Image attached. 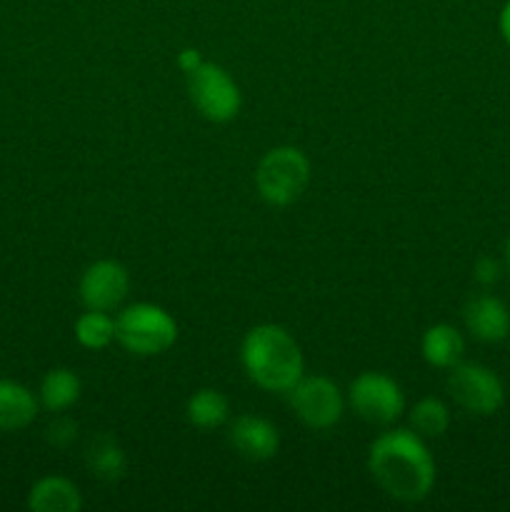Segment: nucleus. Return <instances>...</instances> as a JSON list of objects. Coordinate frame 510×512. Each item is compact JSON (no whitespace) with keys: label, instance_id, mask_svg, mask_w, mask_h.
<instances>
[{"label":"nucleus","instance_id":"nucleus-1","mask_svg":"<svg viewBox=\"0 0 510 512\" xmlns=\"http://www.w3.org/2000/svg\"><path fill=\"white\" fill-rule=\"evenodd\" d=\"M368 470L380 490L400 503H418L435 483V460L415 430H388L375 438Z\"/></svg>","mask_w":510,"mask_h":512},{"label":"nucleus","instance_id":"nucleus-2","mask_svg":"<svg viewBox=\"0 0 510 512\" xmlns=\"http://www.w3.org/2000/svg\"><path fill=\"white\" fill-rule=\"evenodd\" d=\"M240 360L258 388L288 393L303 378V353L293 335L280 325H255L240 348Z\"/></svg>","mask_w":510,"mask_h":512},{"label":"nucleus","instance_id":"nucleus-3","mask_svg":"<svg viewBox=\"0 0 510 512\" xmlns=\"http://www.w3.org/2000/svg\"><path fill=\"white\" fill-rule=\"evenodd\" d=\"M310 183V163L303 150L278 145L260 158L255 168V188L260 198L275 208L293 205Z\"/></svg>","mask_w":510,"mask_h":512},{"label":"nucleus","instance_id":"nucleus-4","mask_svg":"<svg viewBox=\"0 0 510 512\" xmlns=\"http://www.w3.org/2000/svg\"><path fill=\"white\" fill-rule=\"evenodd\" d=\"M115 340L128 353L153 358L178 340V325L160 305L135 303L115 318Z\"/></svg>","mask_w":510,"mask_h":512},{"label":"nucleus","instance_id":"nucleus-5","mask_svg":"<svg viewBox=\"0 0 510 512\" xmlns=\"http://www.w3.org/2000/svg\"><path fill=\"white\" fill-rule=\"evenodd\" d=\"M188 95L210 123H228L240 113L243 95L235 80L215 63H200L188 73Z\"/></svg>","mask_w":510,"mask_h":512},{"label":"nucleus","instance_id":"nucleus-6","mask_svg":"<svg viewBox=\"0 0 510 512\" xmlns=\"http://www.w3.org/2000/svg\"><path fill=\"white\" fill-rule=\"evenodd\" d=\"M285 395L293 413L313 430H328L343 418V393L325 375H303Z\"/></svg>","mask_w":510,"mask_h":512},{"label":"nucleus","instance_id":"nucleus-7","mask_svg":"<svg viewBox=\"0 0 510 512\" xmlns=\"http://www.w3.org/2000/svg\"><path fill=\"white\" fill-rule=\"evenodd\" d=\"M348 403L363 420L373 425H390L403 415V388L385 373H360L350 383Z\"/></svg>","mask_w":510,"mask_h":512},{"label":"nucleus","instance_id":"nucleus-8","mask_svg":"<svg viewBox=\"0 0 510 512\" xmlns=\"http://www.w3.org/2000/svg\"><path fill=\"white\" fill-rule=\"evenodd\" d=\"M450 398L473 415L498 413L505 400L503 383L490 368L480 363H458L450 368Z\"/></svg>","mask_w":510,"mask_h":512},{"label":"nucleus","instance_id":"nucleus-9","mask_svg":"<svg viewBox=\"0 0 510 512\" xmlns=\"http://www.w3.org/2000/svg\"><path fill=\"white\" fill-rule=\"evenodd\" d=\"M130 288L128 270L115 260H98L88 265L80 278V300L88 310H110L118 308L125 300Z\"/></svg>","mask_w":510,"mask_h":512},{"label":"nucleus","instance_id":"nucleus-10","mask_svg":"<svg viewBox=\"0 0 510 512\" xmlns=\"http://www.w3.org/2000/svg\"><path fill=\"white\" fill-rule=\"evenodd\" d=\"M228 440L235 448V453L253 463H263V460L275 458L280 448V435L270 420L260 418V415H240L230 423Z\"/></svg>","mask_w":510,"mask_h":512},{"label":"nucleus","instance_id":"nucleus-11","mask_svg":"<svg viewBox=\"0 0 510 512\" xmlns=\"http://www.w3.org/2000/svg\"><path fill=\"white\" fill-rule=\"evenodd\" d=\"M465 328L478 338L480 343H500L510 333V310L495 295L480 293L468 298L463 308Z\"/></svg>","mask_w":510,"mask_h":512},{"label":"nucleus","instance_id":"nucleus-12","mask_svg":"<svg viewBox=\"0 0 510 512\" xmlns=\"http://www.w3.org/2000/svg\"><path fill=\"white\" fill-rule=\"evenodd\" d=\"M28 508L35 512H78L83 508L78 485L60 475H48L33 485L28 495Z\"/></svg>","mask_w":510,"mask_h":512},{"label":"nucleus","instance_id":"nucleus-13","mask_svg":"<svg viewBox=\"0 0 510 512\" xmlns=\"http://www.w3.org/2000/svg\"><path fill=\"white\" fill-rule=\"evenodd\" d=\"M35 415H38L35 395L15 380L0 378V430L13 433V430L28 428Z\"/></svg>","mask_w":510,"mask_h":512},{"label":"nucleus","instance_id":"nucleus-14","mask_svg":"<svg viewBox=\"0 0 510 512\" xmlns=\"http://www.w3.org/2000/svg\"><path fill=\"white\" fill-rule=\"evenodd\" d=\"M85 465L93 478L103 480V483H115L128 470V458L110 435H95L85 448Z\"/></svg>","mask_w":510,"mask_h":512},{"label":"nucleus","instance_id":"nucleus-15","mask_svg":"<svg viewBox=\"0 0 510 512\" xmlns=\"http://www.w3.org/2000/svg\"><path fill=\"white\" fill-rule=\"evenodd\" d=\"M423 358L428 360L433 368H453L460 363L465 353V340L453 325L438 323L433 328L425 330L423 335Z\"/></svg>","mask_w":510,"mask_h":512},{"label":"nucleus","instance_id":"nucleus-16","mask_svg":"<svg viewBox=\"0 0 510 512\" xmlns=\"http://www.w3.org/2000/svg\"><path fill=\"white\" fill-rule=\"evenodd\" d=\"M80 378L68 368H55L40 383V403L53 413H63L80 398Z\"/></svg>","mask_w":510,"mask_h":512},{"label":"nucleus","instance_id":"nucleus-17","mask_svg":"<svg viewBox=\"0 0 510 512\" xmlns=\"http://www.w3.org/2000/svg\"><path fill=\"white\" fill-rule=\"evenodd\" d=\"M185 413H188V420L195 425V428L213 430V428H220V425L228 420L230 405H228V398H225L223 393L203 388L188 400V408H185Z\"/></svg>","mask_w":510,"mask_h":512},{"label":"nucleus","instance_id":"nucleus-18","mask_svg":"<svg viewBox=\"0 0 510 512\" xmlns=\"http://www.w3.org/2000/svg\"><path fill=\"white\" fill-rule=\"evenodd\" d=\"M75 338L88 350L108 348L115 340V318L105 310H88L75 320Z\"/></svg>","mask_w":510,"mask_h":512},{"label":"nucleus","instance_id":"nucleus-19","mask_svg":"<svg viewBox=\"0 0 510 512\" xmlns=\"http://www.w3.org/2000/svg\"><path fill=\"white\" fill-rule=\"evenodd\" d=\"M410 425L420 438H440L450 425V410L443 400L423 398L410 410Z\"/></svg>","mask_w":510,"mask_h":512},{"label":"nucleus","instance_id":"nucleus-20","mask_svg":"<svg viewBox=\"0 0 510 512\" xmlns=\"http://www.w3.org/2000/svg\"><path fill=\"white\" fill-rule=\"evenodd\" d=\"M75 438H78V425L70 418H58L50 423L48 440L55 448H68V445L75 443Z\"/></svg>","mask_w":510,"mask_h":512},{"label":"nucleus","instance_id":"nucleus-21","mask_svg":"<svg viewBox=\"0 0 510 512\" xmlns=\"http://www.w3.org/2000/svg\"><path fill=\"white\" fill-rule=\"evenodd\" d=\"M500 273H503V268H500V263L495 258H480L473 268V278L478 280L480 285H485V288L498 283Z\"/></svg>","mask_w":510,"mask_h":512},{"label":"nucleus","instance_id":"nucleus-22","mask_svg":"<svg viewBox=\"0 0 510 512\" xmlns=\"http://www.w3.org/2000/svg\"><path fill=\"white\" fill-rule=\"evenodd\" d=\"M178 63H180V68L185 70V73H190V70H195V68H198V65L203 63V60H200V53H198V50H193V48H185L183 53L178 55Z\"/></svg>","mask_w":510,"mask_h":512},{"label":"nucleus","instance_id":"nucleus-23","mask_svg":"<svg viewBox=\"0 0 510 512\" xmlns=\"http://www.w3.org/2000/svg\"><path fill=\"white\" fill-rule=\"evenodd\" d=\"M500 33H503L505 43L510 45V0L503 5V10H500Z\"/></svg>","mask_w":510,"mask_h":512},{"label":"nucleus","instance_id":"nucleus-24","mask_svg":"<svg viewBox=\"0 0 510 512\" xmlns=\"http://www.w3.org/2000/svg\"><path fill=\"white\" fill-rule=\"evenodd\" d=\"M505 268H508V273H510V238H508V243H505Z\"/></svg>","mask_w":510,"mask_h":512}]
</instances>
